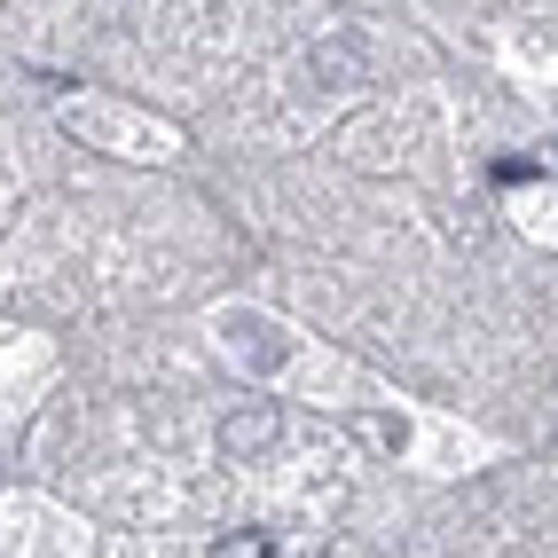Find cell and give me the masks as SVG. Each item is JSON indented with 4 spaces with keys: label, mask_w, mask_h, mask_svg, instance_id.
<instances>
[{
    "label": "cell",
    "mask_w": 558,
    "mask_h": 558,
    "mask_svg": "<svg viewBox=\"0 0 558 558\" xmlns=\"http://www.w3.org/2000/svg\"><path fill=\"white\" fill-rule=\"evenodd\" d=\"M213 558H276V535L268 527H229L213 543Z\"/></svg>",
    "instance_id": "2"
},
{
    "label": "cell",
    "mask_w": 558,
    "mask_h": 558,
    "mask_svg": "<svg viewBox=\"0 0 558 558\" xmlns=\"http://www.w3.org/2000/svg\"><path fill=\"white\" fill-rule=\"evenodd\" d=\"M276 433H283L276 409H252V417H229V425H220V449H229V457H252V449H268Z\"/></svg>",
    "instance_id": "1"
},
{
    "label": "cell",
    "mask_w": 558,
    "mask_h": 558,
    "mask_svg": "<svg viewBox=\"0 0 558 558\" xmlns=\"http://www.w3.org/2000/svg\"><path fill=\"white\" fill-rule=\"evenodd\" d=\"M488 173H496V181H504V190H511V181H535V173H543V166H535V158H496V166H488Z\"/></svg>",
    "instance_id": "4"
},
{
    "label": "cell",
    "mask_w": 558,
    "mask_h": 558,
    "mask_svg": "<svg viewBox=\"0 0 558 558\" xmlns=\"http://www.w3.org/2000/svg\"><path fill=\"white\" fill-rule=\"evenodd\" d=\"M229 330H236V347H244V354H252V362H259V369H268V362H276V354H283V347H268V339H259V323H252V315H236V323H229Z\"/></svg>",
    "instance_id": "3"
}]
</instances>
